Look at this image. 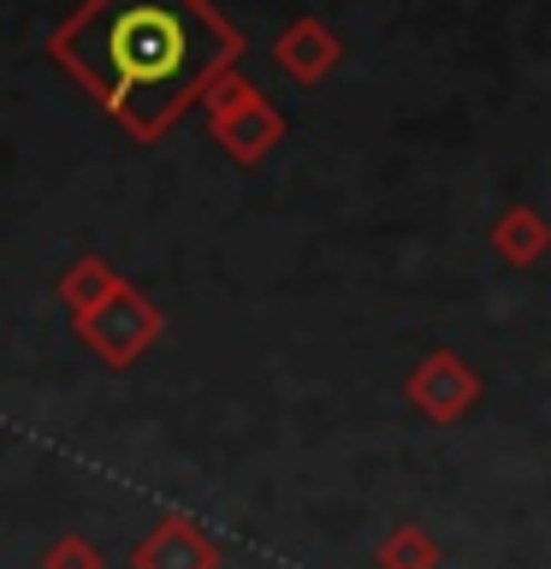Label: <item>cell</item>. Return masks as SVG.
Returning <instances> with one entry per match:
<instances>
[{"mask_svg": "<svg viewBox=\"0 0 551 569\" xmlns=\"http://www.w3.org/2000/svg\"><path fill=\"white\" fill-rule=\"evenodd\" d=\"M119 279H124V273H119L107 256H78V261L60 273V302H66L71 315H83V309H96V302L113 291Z\"/></svg>", "mask_w": 551, "mask_h": 569, "instance_id": "obj_8", "label": "cell"}, {"mask_svg": "<svg viewBox=\"0 0 551 569\" xmlns=\"http://www.w3.org/2000/svg\"><path fill=\"white\" fill-rule=\"evenodd\" d=\"M107 558H101V546L89 540V533H53V540L42 546V569H101Z\"/></svg>", "mask_w": 551, "mask_h": 569, "instance_id": "obj_10", "label": "cell"}, {"mask_svg": "<svg viewBox=\"0 0 551 569\" xmlns=\"http://www.w3.org/2000/svg\"><path fill=\"white\" fill-rule=\"evenodd\" d=\"M403 398L415 403L427 421L451 427V421H462V416H469V409L480 403V373L462 362L457 350H427L421 362L409 368Z\"/></svg>", "mask_w": 551, "mask_h": 569, "instance_id": "obj_4", "label": "cell"}, {"mask_svg": "<svg viewBox=\"0 0 551 569\" xmlns=\"http://www.w3.org/2000/svg\"><path fill=\"white\" fill-rule=\"evenodd\" d=\"M373 563L380 569H439V540L421 522H398L391 533H380Z\"/></svg>", "mask_w": 551, "mask_h": 569, "instance_id": "obj_9", "label": "cell"}, {"mask_svg": "<svg viewBox=\"0 0 551 569\" xmlns=\"http://www.w3.org/2000/svg\"><path fill=\"white\" fill-rule=\"evenodd\" d=\"M48 53L137 142H160L202 89L243 60V30L213 0H83Z\"/></svg>", "mask_w": 551, "mask_h": 569, "instance_id": "obj_1", "label": "cell"}, {"mask_svg": "<svg viewBox=\"0 0 551 569\" xmlns=\"http://www.w3.org/2000/svg\"><path fill=\"white\" fill-rule=\"evenodd\" d=\"M492 249H498V261H510V267L545 261L551 256V220H545L540 208L515 202V208H504L492 220Z\"/></svg>", "mask_w": 551, "mask_h": 569, "instance_id": "obj_7", "label": "cell"}, {"mask_svg": "<svg viewBox=\"0 0 551 569\" xmlns=\"http://www.w3.org/2000/svg\"><path fill=\"white\" fill-rule=\"evenodd\" d=\"M71 320H78V338L101 356L107 368L142 362V356L154 350V338L167 332V315H160L154 297H142L131 279H119L113 291L96 302V309H83V315H71Z\"/></svg>", "mask_w": 551, "mask_h": 569, "instance_id": "obj_3", "label": "cell"}, {"mask_svg": "<svg viewBox=\"0 0 551 569\" xmlns=\"http://www.w3.org/2000/svg\"><path fill=\"white\" fill-rule=\"evenodd\" d=\"M338 60H344V42H338V30L320 24L314 12L291 18V24L273 36V66H279L291 83H320V78H332Z\"/></svg>", "mask_w": 551, "mask_h": 569, "instance_id": "obj_5", "label": "cell"}, {"mask_svg": "<svg viewBox=\"0 0 551 569\" xmlns=\"http://www.w3.org/2000/svg\"><path fill=\"white\" fill-rule=\"evenodd\" d=\"M131 569H220V546L190 516H160L131 546Z\"/></svg>", "mask_w": 551, "mask_h": 569, "instance_id": "obj_6", "label": "cell"}, {"mask_svg": "<svg viewBox=\"0 0 551 569\" xmlns=\"http://www.w3.org/2000/svg\"><path fill=\"white\" fill-rule=\"evenodd\" d=\"M202 107H208L213 142H220L238 167H261V160L284 142V113L261 96L256 78H243L238 66L220 71V78L202 89Z\"/></svg>", "mask_w": 551, "mask_h": 569, "instance_id": "obj_2", "label": "cell"}]
</instances>
